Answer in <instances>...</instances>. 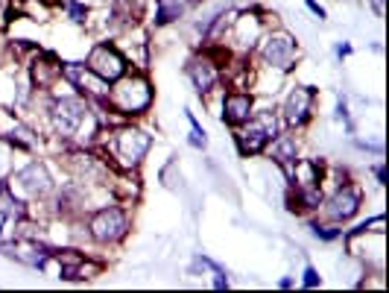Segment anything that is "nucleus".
I'll return each mask as SVG.
<instances>
[{
  "label": "nucleus",
  "mask_w": 389,
  "mask_h": 293,
  "mask_svg": "<svg viewBox=\"0 0 389 293\" xmlns=\"http://www.w3.org/2000/svg\"><path fill=\"white\" fill-rule=\"evenodd\" d=\"M150 146H153V138L143 129H132V127L117 129L111 138V153L126 167H138L143 161V156L150 153Z\"/></svg>",
  "instance_id": "nucleus-3"
},
{
  "label": "nucleus",
  "mask_w": 389,
  "mask_h": 293,
  "mask_svg": "<svg viewBox=\"0 0 389 293\" xmlns=\"http://www.w3.org/2000/svg\"><path fill=\"white\" fill-rule=\"evenodd\" d=\"M109 100L117 112L124 114H141L153 103V88L143 77H120L114 80V88L109 94Z\"/></svg>",
  "instance_id": "nucleus-2"
},
{
  "label": "nucleus",
  "mask_w": 389,
  "mask_h": 293,
  "mask_svg": "<svg viewBox=\"0 0 389 293\" xmlns=\"http://www.w3.org/2000/svg\"><path fill=\"white\" fill-rule=\"evenodd\" d=\"M349 53H351L349 44H339V47H336V56H349Z\"/></svg>",
  "instance_id": "nucleus-24"
},
{
  "label": "nucleus",
  "mask_w": 389,
  "mask_h": 293,
  "mask_svg": "<svg viewBox=\"0 0 389 293\" xmlns=\"http://www.w3.org/2000/svg\"><path fill=\"white\" fill-rule=\"evenodd\" d=\"M252 97L249 94H243V91H234L229 94L226 100H223V120L231 127H240V124H246V120L252 117Z\"/></svg>",
  "instance_id": "nucleus-11"
},
{
  "label": "nucleus",
  "mask_w": 389,
  "mask_h": 293,
  "mask_svg": "<svg viewBox=\"0 0 389 293\" xmlns=\"http://www.w3.org/2000/svg\"><path fill=\"white\" fill-rule=\"evenodd\" d=\"M88 124V106L80 97H62L53 103V127L59 135H80Z\"/></svg>",
  "instance_id": "nucleus-5"
},
{
  "label": "nucleus",
  "mask_w": 389,
  "mask_h": 293,
  "mask_svg": "<svg viewBox=\"0 0 389 293\" xmlns=\"http://www.w3.org/2000/svg\"><path fill=\"white\" fill-rule=\"evenodd\" d=\"M6 220H9V217H6L4 211H0V232H4V223H6Z\"/></svg>",
  "instance_id": "nucleus-26"
},
{
  "label": "nucleus",
  "mask_w": 389,
  "mask_h": 293,
  "mask_svg": "<svg viewBox=\"0 0 389 293\" xmlns=\"http://www.w3.org/2000/svg\"><path fill=\"white\" fill-rule=\"evenodd\" d=\"M375 176H378V185H386V167L383 164L375 170Z\"/></svg>",
  "instance_id": "nucleus-22"
},
{
  "label": "nucleus",
  "mask_w": 389,
  "mask_h": 293,
  "mask_svg": "<svg viewBox=\"0 0 389 293\" xmlns=\"http://www.w3.org/2000/svg\"><path fill=\"white\" fill-rule=\"evenodd\" d=\"M187 77H190L193 88H197L199 94H208L217 85V80H220V73H217V68L205 56H197V59L187 62Z\"/></svg>",
  "instance_id": "nucleus-12"
},
{
  "label": "nucleus",
  "mask_w": 389,
  "mask_h": 293,
  "mask_svg": "<svg viewBox=\"0 0 389 293\" xmlns=\"http://www.w3.org/2000/svg\"><path fill=\"white\" fill-rule=\"evenodd\" d=\"M313 235H316V238H322V240H336L343 232L334 229V226H313Z\"/></svg>",
  "instance_id": "nucleus-19"
},
{
  "label": "nucleus",
  "mask_w": 389,
  "mask_h": 293,
  "mask_svg": "<svg viewBox=\"0 0 389 293\" xmlns=\"http://www.w3.org/2000/svg\"><path fill=\"white\" fill-rule=\"evenodd\" d=\"M88 70H94L100 80H106V82H114V80H120L126 73V59L120 56L111 44H97L94 50H91V56H88V65H85Z\"/></svg>",
  "instance_id": "nucleus-7"
},
{
  "label": "nucleus",
  "mask_w": 389,
  "mask_h": 293,
  "mask_svg": "<svg viewBox=\"0 0 389 293\" xmlns=\"http://www.w3.org/2000/svg\"><path fill=\"white\" fill-rule=\"evenodd\" d=\"M278 287H284V290H287V287H293V279H281Z\"/></svg>",
  "instance_id": "nucleus-25"
},
{
  "label": "nucleus",
  "mask_w": 389,
  "mask_h": 293,
  "mask_svg": "<svg viewBox=\"0 0 389 293\" xmlns=\"http://www.w3.org/2000/svg\"><path fill=\"white\" fill-rule=\"evenodd\" d=\"M50 188H53V182H50V176H47V170L41 164H27L23 170H18V174L12 176V182H9V191L21 193V197H27V200L44 197V193H50Z\"/></svg>",
  "instance_id": "nucleus-6"
},
{
  "label": "nucleus",
  "mask_w": 389,
  "mask_h": 293,
  "mask_svg": "<svg viewBox=\"0 0 389 293\" xmlns=\"http://www.w3.org/2000/svg\"><path fill=\"white\" fill-rule=\"evenodd\" d=\"M307 9H310V12H313V15H316V18H319V21H322V18H325V9H322V6H319V4H316V0H307Z\"/></svg>",
  "instance_id": "nucleus-21"
},
{
  "label": "nucleus",
  "mask_w": 389,
  "mask_h": 293,
  "mask_svg": "<svg viewBox=\"0 0 389 293\" xmlns=\"http://www.w3.org/2000/svg\"><path fill=\"white\" fill-rule=\"evenodd\" d=\"M67 15H70V21L82 23V21H85V6L77 4V0H67Z\"/></svg>",
  "instance_id": "nucleus-18"
},
{
  "label": "nucleus",
  "mask_w": 389,
  "mask_h": 293,
  "mask_svg": "<svg viewBox=\"0 0 389 293\" xmlns=\"http://www.w3.org/2000/svg\"><path fill=\"white\" fill-rule=\"evenodd\" d=\"M187 120H190V127H193V132H190V146H197V150H205V146H208L205 129L197 124V117H193V114H187Z\"/></svg>",
  "instance_id": "nucleus-17"
},
{
  "label": "nucleus",
  "mask_w": 389,
  "mask_h": 293,
  "mask_svg": "<svg viewBox=\"0 0 389 293\" xmlns=\"http://www.w3.org/2000/svg\"><path fill=\"white\" fill-rule=\"evenodd\" d=\"M261 56H263L266 65H273L278 70H290V68H293V59H296V41H293V36H287V33L266 36V41L261 47Z\"/></svg>",
  "instance_id": "nucleus-8"
},
{
  "label": "nucleus",
  "mask_w": 389,
  "mask_h": 293,
  "mask_svg": "<svg viewBox=\"0 0 389 293\" xmlns=\"http://www.w3.org/2000/svg\"><path fill=\"white\" fill-rule=\"evenodd\" d=\"M0 135H4L6 141H12L15 146H21V150H33L35 141H38L27 127L21 124V120H15L6 112H0Z\"/></svg>",
  "instance_id": "nucleus-13"
},
{
  "label": "nucleus",
  "mask_w": 389,
  "mask_h": 293,
  "mask_svg": "<svg viewBox=\"0 0 389 293\" xmlns=\"http://www.w3.org/2000/svg\"><path fill=\"white\" fill-rule=\"evenodd\" d=\"M273 159L284 167V164H293L296 161V138L290 135H275L273 138Z\"/></svg>",
  "instance_id": "nucleus-15"
},
{
  "label": "nucleus",
  "mask_w": 389,
  "mask_h": 293,
  "mask_svg": "<svg viewBox=\"0 0 389 293\" xmlns=\"http://www.w3.org/2000/svg\"><path fill=\"white\" fill-rule=\"evenodd\" d=\"M302 284H305V287H316V284H322V279H319V273H316L313 267H305V279H302Z\"/></svg>",
  "instance_id": "nucleus-20"
},
{
  "label": "nucleus",
  "mask_w": 389,
  "mask_h": 293,
  "mask_svg": "<svg viewBox=\"0 0 389 293\" xmlns=\"http://www.w3.org/2000/svg\"><path fill=\"white\" fill-rule=\"evenodd\" d=\"M372 6H375V15L383 18V0H372Z\"/></svg>",
  "instance_id": "nucleus-23"
},
{
  "label": "nucleus",
  "mask_w": 389,
  "mask_h": 293,
  "mask_svg": "<svg viewBox=\"0 0 389 293\" xmlns=\"http://www.w3.org/2000/svg\"><path fill=\"white\" fill-rule=\"evenodd\" d=\"M357 208H360V193H357L354 188L343 185V188H339L334 197H331L325 214L334 220V223H346V220H351V217L357 214Z\"/></svg>",
  "instance_id": "nucleus-10"
},
{
  "label": "nucleus",
  "mask_w": 389,
  "mask_h": 293,
  "mask_svg": "<svg viewBox=\"0 0 389 293\" xmlns=\"http://www.w3.org/2000/svg\"><path fill=\"white\" fill-rule=\"evenodd\" d=\"M126 229H129V220H126L124 208H117V206L94 211L88 220V232L97 243H114L126 235Z\"/></svg>",
  "instance_id": "nucleus-4"
},
{
  "label": "nucleus",
  "mask_w": 389,
  "mask_h": 293,
  "mask_svg": "<svg viewBox=\"0 0 389 293\" xmlns=\"http://www.w3.org/2000/svg\"><path fill=\"white\" fill-rule=\"evenodd\" d=\"M190 4H202V0H190Z\"/></svg>",
  "instance_id": "nucleus-27"
},
{
  "label": "nucleus",
  "mask_w": 389,
  "mask_h": 293,
  "mask_svg": "<svg viewBox=\"0 0 389 293\" xmlns=\"http://www.w3.org/2000/svg\"><path fill=\"white\" fill-rule=\"evenodd\" d=\"M313 97H316V91L307 88V85H299V88L290 91L287 103H284V124H287L290 129H299V127H305L307 120H310Z\"/></svg>",
  "instance_id": "nucleus-9"
},
{
  "label": "nucleus",
  "mask_w": 389,
  "mask_h": 293,
  "mask_svg": "<svg viewBox=\"0 0 389 293\" xmlns=\"http://www.w3.org/2000/svg\"><path fill=\"white\" fill-rule=\"evenodd\" d=\"M243 129H237V146L243 156H255L261 153L266 144H270L275 135H278V117L275 112H252V117L246 120V124H240Z\"/></svg>",
  "instance_id": "nucleus-1"
},
{
  "label": "nucleus",
  "mask_w": 389,
  "mask_h": 293,
  "mask_svg": "<svg viewBox=\"0 0 389 293\" xmlns=\"http://www.w3.org/2000/svg\"><path fill=\"white\" fill-rule=\"evenodd\" d=\"M185 12L182 0H158V12H155V23L164 27V23H173L179 15Z\"/></svg>",
  "instance_id": "nucleus-16"
},
{
  "label": "nucleus",
  "mask_w": 389,
  "mask_h": 293,
  "mask_svg": "<svg viewBox=\"0 0 389 293\" xmlns=\"http://www.w3.org/2000/svg\"><path fill=\"white\" fill-rule=\"evenodd\" d=\"M35 85L38 88H50L59 77H62V65L53 59V56H47V62H35Z\"/></svg>",
  "instance_id": "nucleus-14"
}]
</instances>
